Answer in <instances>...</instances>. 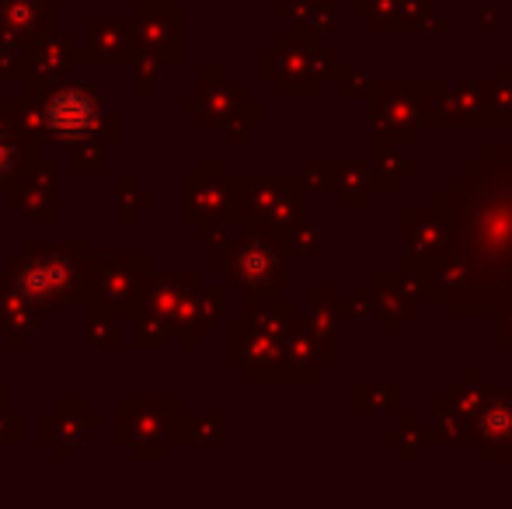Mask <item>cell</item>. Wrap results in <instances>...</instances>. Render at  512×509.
Instances as JSON below:
<instances>
[{
    "instance_id": "cell-5",
    "label": "cell",
    "mask_w": 512,
    "mask_h": 509,
    "mask_svg": "<svg viewBox=\"0 0 512 509\" xmlns=\"http://www.w3.org/2000/svg\"><path fill=\"white\" fill-rule=\"evenodd\" d=\"M46 126L60 136H84L98 126V105L88 91L67 88L56 91L46 105Z\"/></svg>"
},
{
    "instance_id": "cell-4",
    "label": "cell",
    "mask_w": 512,
    "mask_h": 509,
    "mask_svg": "<svg viewBox=\"0 0 512 509\" xmlns=\"http://www.w3.org/2000/svg\"><path fill=\"white\" fill-rule=\"evenodd\" d=\"M370 297H377V314L387 321V332H398L408 318H415V307L422 304V290L408 272H377Z\"/></svg>"
},
{
    "instance_id": "cell-3",
    "label": "cell",
    "mask_w": 512,
    "mask_h": 509,
    "mask_svg": "<svg viewBox=\"0 0 512 509\" xmlns=\"http://www.w3.org/2000/svg\"><path fill=\"white\" fill-rule=\"evenodd\" d=\"M373 91V119H377V136L384 140L411 143L418 129V95L422 84H377Z\"/></svg>"
},
{
    "instance_id": "cell-2",
    "label": "cell",
    "mask_w": 512,
    "mask_h": 509,
    "mask_svg": "<svg viewBox=\"0 0 512 509\" xmlns=\"http://www.w3.org/2000/svg\"><path fill=\"white\" fill-rule=\"evenodd\" d=\"M464 440L478 443L485 461L512 457V391L485 384L481 398L464 415Z\"/></svg>"
},
{
    "instance_id": "cell-1",
    "label": "cell",
    "mask_w": 512,
    "mask_h": 509,
    "mask_svg": "<svg viewBox=\"0 0 512 509\" xmlns=\"http://www.w3.org/2000/svg\"><path fill=\"white\" fill-rule=\"evenodd\" d=\"M450 258L425 283L453 318H499L512 307V143H488L432 199Z\"/></svg>"
},
{
    "instance_id": "cell-6",
    "label": "cell",
    "mask_w": 512,
    "mask_h": 509,
    "mask_svg": "<svg viewBox=\"0 0 512 509\" xmlns=\"http://www.w3.org/2000/svg\"><path fill=\"white\" fill-rule=\"evenodd\" d=\"M70 283V269L67 262H60V258L46 255V258H35V262H28L25 269L18 272V286L25 297H35V300H49L56 297V293H63Z\"/></svg>"
},
{
    "instance_id": "cell-12",
    "label": "cell",
    "mask_w": 512,
    "mask_h": 509,
    "mask_svg": "<svg viewBox=\"0 0 512 509\" xmlns=\"http://www.w3.org/2000/svg\"><path fill=\"white\" fill-rule=\"evenodd\" d=\"M499 77H502V81H512V67H502ZM509 88H512V84H509ZM509 123H512V119H509Z\"/></svg>"
},
{
    "instance_id": "cell-10",
    "label": "cell",
    "mask_w": 512,
    "mask_h": 509,
    "mask_svg": "<svg viewBox=\"0 0 512 509\" xmlns=\"http://www.w3.org/2000/svg\"><path fill=\"white\" fill-rule=\"evenodd\" d=\"M14 161H18V150H14V140L0 129V178L7 175V171L14 168Z\"/></svg>"
},
{
    "instance_id": "cell-8",
    "label": "cell",
    "mask_w": 512,
    "mask_h": 509,
    "mask_svg": "<svg viewBox=\"0 0 512 509\" xmlns=\"http://www.w3.org/2000/svg\"><path fill=\"white\" fill-rule=\"evenodd\" d=\"M401 384H363L359 387V412H398Z\"/></svg>"
},
{
    "instance_id": "cell-9",
    "label": "cell",
    "mask_w": 512,
    "mask_h": 509,
    "mask_svg": "<svg viewBox=\"0 0 512 509\" xmlns=\"http://www.w3.org/2000/svg\"><path fill=\"white\" fill-rule=\"evenodd\" d=\"M387 440H391V443L405 440V450H401V457H405V461H415L418 447H422V440H429V436H422V429H418V419H415V415H408V419L401 422V429H394Z\"/></svg>"
},
{
    "instance_id": "cell-11",
    "label": "cell",
    "mask_w": 512,
    "mask_h": 509,
    "mask_svg": "<svg viewBox=\"0 0 512 509\" xmlns=\"http://www.w3.org/2000/svg\"><path fill=\"white\" fill-rule=\"evenodd\" d=\"M499 349L502 353H512V307L499 314Z\"/></svg>"
},
{
    "instance_id": "cell-7",
    "label": "cell",
    "mask_w": 512,
    "mask_h": 509,
    "mask_svg": "<svg viewBox=\"0 0 512 509\" xmlns=\"http://www.w3.org/2000/svg\"><path fill=\"white\" fill-rule=\"evenodd\" d=\"M237 272H241L244 279H251V283H265V279H272L279 272V258L272 248L251 245L237 258Z\"/></svg>"
}]
</instances>
